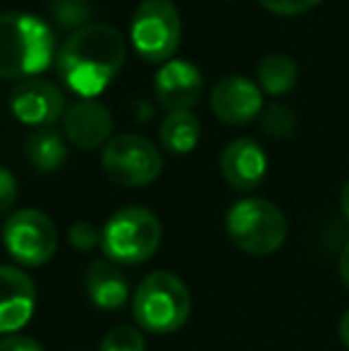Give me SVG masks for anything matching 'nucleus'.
<instances>
[{"label": "nucleus", "mask_w": 349, "mask_h": 351, "mask_svg": "<svg viewBox=\"0 0 349 351\" xmlns=\"http://www.w3.org/2000/svg\"><path fill=\"white\" fill-rule=\"evenodd\" d=\"M127 58L122 34L108 24H86L62 41L56 56L60 82L82 101H93L120 74Z\"/></svg>", "instance_id": "nucleus-1"}, {"label": "nucleus", "mask_w": 349, "mask_h": 351, "mask_svg": "<svg viewBox=\"0 0 349 351\" xmlns=\"http://www.w3.org/2000/svg\"><path fill=\"white\" fill-rule=\"evenodd\" d=\"M56 34L29 12L0 14V77L36 79L56 62Z\"/></svg>", "instance_id": "nucleus-2"}, {"label": "nucleus", "mask_w": 349, "mask_h": 351, "mask_svg": "<svg viewBox=\"0 0 349 351\" xmlns=\"http://www.w3.org/2000/svg\"><path fill=\"white\" fill-rule=\"evenodd\" d=\"M132 313L136 325L151 335L177 332L191 313L189 289L177 275L168 270H156L136 287Z\"/></svg>", "instance_id": "nucleus-3"}, {"label": "nucleus", "mask_w": 349, "mask_h": 351, "mask_svg": "<svg viewBox=\"0 0 349 351\" xmlns=\"http://www.w3.org/2000/svg\"><path fill=\"white\" fill-rule=\"evenodd\" d=\"M160 222L149 208L127 206L117 210L101 230V249L117 265H139L160 246Z\"/></svg>", "instance_id": "nucleus-4"}, {"label": "nucleus", "mask_w": 349, "mask_h": 351, "mask_svg": "<svg viewBox=\"0 0 349 351\" xmlns=\"http://www.w3.org/2000/svg\"><path fill=\"white\" fill-rule=\"evenodd\" d=\"M225 230L237 249L249 256H270L287 239L282 210L265 199H242L228 210Z\"/></svg>", "instance_id": "nucleus-5"}, {"label": "nucleus", "mask_w": 349, "mask_h": 351, "mask_svg": "<svg viewBox=\"0 0 349 351\" xmlns=\"http://www.w3.org/2000/svg\"><path fill=\"white\" fill-rule=\"evenodd\" d=\"M132 46L149 62L173 60L182 38L180 12L170 0H141L130 22Z\"/></svg>", "instance_id": "nucleus-6"}, {"label": "nucleus", "mask_w": 349, "mask_h": 351, "mask_svg": "<svg viewBox=\"0 0 349 351\" xmlns=\"http://www.w3.org/2000/svg\"><path fill=\"white\" fill-rule=\"evenodd\" d=\"M3 246L10 258L19 265L36 268L56 256L58 227L43 210L22 208L5 220Z\"/></svg>", "instance_id": "nucleus-7"}, {"label": "nucleus", "mask_w": 349, "mask_h": 351, "mask_svg": "<svg viewBox=\"0 0 349 351\" xmlns=\"http://www.w3.org/2000/svg\"><path fill=\"white\" fill-rule=\"evenodd\" d=\"M103 172L120 186H146L158 180L163 158L149 139L136 134H117L103 146Z\"/></svg>", "instance_id": "nucleus-8"}, {"label": "nucleus", "mask_w": 349, "mask_h": 351, "mask_svg": "<svg viewBox=\"0 0 349 351\" xmlns=\"http://www.w3.org/2000/svg\"><path fill=\"white\" fill-rule=\"evenodd\" d=\"M10 110L19 122L32 127H51L65 115V96L53 82L27 79L10 93Z\"/></svg>", "instance_id": "nucleus-9"}, {"label": "nucleus", "mask_w": 349, "mask_h": 351, "mask_svg": "<svg viewBox=\"0 0 349 351\" xmlns=\"http://www.w3.org/2000/svg\"><path fill=\"white\" fill-rule=\"evenodd\" d=\"M210 108L225 125H247L263 110L261 88L242 74H230L213 86Z\"/></svg>", "instance_id": "nucleus-10"}, {"label": "nucleus", "mask_w": 349, "mask_h": 351, "mask_svg": "<svg viewBox=\"0 0 349 351\" xmlns=\"http://www.w3.org/2000/svg\"><path fill=\"white\" fill-rule=\"evenodd\" d=\"M36 285L24 270L0 265V335H14L32 320Z\"/></svg>", "instance_id": "nucleus-11"}, {"label": "nucleus", "mask_w": 349, "mask_h": 351, "mask_svg": "<svg viewBox=\"0 0 349 351\" xmlns=\"http://www.w3.org/2000/svg\"><path fill=\"white\" fill-rule=\"evenodd\" d=\"M112 115L103 103L80 101L70 106L62 115V134L82 151H93L106 146L112 134Z\"/></svg>", "instance_id": "nucleus-12"}, {"label": "nucleus", "mask_w": 349, "mask_h": 351, "mask_svg": "<svg viewBox=\"0 0 349 351\" xmlns=\"http://www.w3.org/2000/svg\"><path fill=\"white\" fill-rule=\"evenodd\" d=\"M220 172L234 191H252L268 172V156L254 139H234L220 153Z\"/></svg>", "instance_id": "nucleus-13"}, {"label": "nucleus", "mask_w": 349, "mask_h": 351, "mask_svg": "<svg viewBox=\"0 0 349 351\" xmlns=\"http://www.w3.org/2000/svg\"><path fill=\"white\" fill-rule=\"evenodd\" d=\"M154 84L160 106L168 108L170 112L189 110L204 91V77L199 67L189 60H177V58L168 60L156 72Z\"/></svg>", "instance_id": "nucleus-14"}, {"label": "nucleus", "mask_w": 349, "mask_h": 351, "mask_svg": "<svg viewBox=\"0 0 349 351\" xmlns=\"http://www.w3.org/2000/svg\"><path fill=\"white\" fill-rule=\"evenodd\" d=\"M84 289L88 301L101 311H117L130 301V282L117 263L108 258H98L88 265Z\"/></svg>", "instance_id": "nucleus-15"}, {"label": "nucleus", "mask_w": 349, "mask_h": 351, "mask_svg": "<svg viewBox=\"0 0 349 351\" xmlns=\"http://www.w3.org/2000/svg\"><path fill=\"white\" fill-rule=\"evenodd\" d=\"M201 125L191 110H177L168 112V117L160 125V141L175 156L191 153L199 143Z\"/></svg>", "instance_id": "nucleus-16"}, {"label": "nucleus", "mask_w": 349, "mask_h": 351, "mask_svg": "<svg viewBox=\"0 0 349 351\" xmlns=\"http://www.w3.org/2000/svg\"><path fill=\"white\" fill-rule=\"evenodd\" d=\"M27 158L36 170L53 172L65 162L67 158V143L60 132L51 130H36L27 139Z\"/></svg>", "instance_id": "nucleus-17"}, {"label": "nucleus", "mask_w": 349, "mask_h": 351, "mask_svg": "<svg viewBox=\"0 0 349 351\" xmlns=\"http://www.w3.org/2000/svg\"><path fill=\"white\" fill-rule=\"evenodd\" d=\"M299 77V67L285 53H270L258 62V84L270 96H285L294 88Z\"/></svg>", "instance_id": "nucleus-18"}, {"label": "nucleus", "mask_w": 349, "mask_h": 351, "mask_svg": "<svg viewBox=\"0 0 349 351\" xmlns=\"http://www.w3.org/2000/svg\"><path fill=\"white\" fill-rule=\"evenodd\" d=\"M53 19L60 24L62 29H82L88 24L91 17V5L88 0H53L51 3Z\"/></svg>", "instance_id": "nucleus-19"}, {"label": "nucleus", "mask_w": 349, "mask_h": 351, "mask_svg": "<svg viewBox=\"0 0 349 351\" xmlns=\"http://www.w3.org/2000/svg\"><path fill=\"white\" fill-rule=\"evenodd\" d=\"M261 127L268 136L273 139H287V136L294 134L297 130V117L289 110L287 106H280V103H273L263 110L261 115Z\"/></svg>", "instance_id": "nucleus-20"}, {"label": "nucleus", "mask_w": 349, "mask_h": 351, "mask_svg": "<svg viewBox=\"0 0 349 351\" xmlns=\"http://www.w3.org/2000/svg\"><path fill=\"white\" fill-rule=\"evenodd\" d=\"M98 351H146V339L136 328L117 325L101 339Z\"/></svg>", "instance_id": "nucleus-21"}, {"label": "nucleus", "mask_w": 349, "mask_h": 351, "mask_svg": "<svg viewBox=\"0 0 349 351\" xmlns=\"http://www.w3.org/2000/svg\"><path fill=\"white\" fill-rule=\"evenodd\" d=\"M67 241L75 246L77 251H91L96 244H101V230L91 222H75L67 232Z\"/></svg>", "instance_id": "nucleus-22"}, {"label": "nucleus", "mask_w": 349, "mask_h": 351, "mask_svg": "<svg viewBox=\"0 0 349 351\" xmlns=\"http://www.w3.org/2000/svg\"><path fill=\"white\" fill-rule=\"evenodd\" d=\"M258 3H261L265 10H270V12L289 17V14H302V12H306V10L316 8L323 0H258Z\"/></svg>", "instance_id": "nucleus-23"}, {"label": "nucleus", "mask_w": 349, "mask_h": 351, "mask_svg": "<svg viewBox=\"0 0 349 351\" xmlns=\"http://www.w3.org/2000/svg\"><path fill=\"white\" fill-rule=\"evenodd\" d=\"M17 180L8 167H0V215H5L17 201Z\"/></svg>", "instance_id": "nucleus-24"}, {"label": "nucleus", "mask_w": 349, "mask_h": 351, "mask_svg": "<svg viewBox=\"0 0 349 351\" xmlns=\"http://www.w3.org/2000/svg\"><path fill=\"white\" fill-rule=\"evenodd\" d=\"M0 351H46L36 339L24 337V335H8L0 342Z\"/></svg>", "instance_id": "nucleus-25"}, {"label": "nucleus", "mask_w": 349, "mask_h": 351, "mask_svg": "<svg viewBox=\"0 0 349 351\" xmlns=\"http://www.w3.org/2000/svg\"><path fill=\"white\" fill-rule=\"evenodd\" d=\"M340 278L349 289V241L345 244V249H342V254H340Z\"/></svg>", "instance_id": "nucleus-26"}, {"label": "nucleus", "mask_w": 349, "mask_h": 351, "mask_svg": "<svg viewBox=\"0 0 349 351\" xmlns=\"http://www.w3.org/2000/svg\"><path fill=\"white\" fill-rule=\"evenodd\" d=\"M340 339H342V344L349 349V308L345 311V315L340 318Z\"/></svg>", "instance_id": "nucleus-27"}, {"label": "nucleus", "mask_w": 349, "mask_h": 351, "mask_svg": "<svg viewBox=\"0 0 349 351\" xmlns=\"http://www.w3.org/2000/svg\"><path fill=\"white\" fill-rule=\"evenodd\" d=\"M340 206H342V213H345L347 222H349V180L345 184V189H342V196H340Z\"/></svg>", "instance_id": "nucleus-28"}]
</instances>
